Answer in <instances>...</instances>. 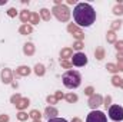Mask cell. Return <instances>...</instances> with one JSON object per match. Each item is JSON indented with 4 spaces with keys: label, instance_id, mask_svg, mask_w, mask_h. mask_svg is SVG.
I'll list each match as a JSON object with an SVG mask.
<instances>
[{
    "label": "cell",
    "instance_id": "cell-1",
    "mask_svg": "<svg viewBox=\"0 0 123 122\" xmlns=\"http://www.w3.org/2000/svg\"><path fill=\"white\" fill-rule=\"evenodd\" d=\"M73 20L80 27H89L96 22V12L89 3H77L73 9Z\"/></svg>",
    "mask_w": 123,
    "mask_h": 122
},
{
    "label": "cell",
    "instance_id": "cell-2",
    "mask_svg": "<svg viewBox=\"0 0 123 122\" xmlns=\"http://www.w3.org/2000/svg\"><path fill=\"white\" fill-rule=\"evenodd\" d=\"M62 81H63V85L67 89H76L82 83V76L77 70H67V72L63 73Z\"/></svg>",
    "mask_w": 123,
    "mask_h": 122
},
{
    "label": "cell",
    "instance_id": "cell-3",
    "mask_svg": "<svg viewBox=\"0 0 123 122\" xmlns=\"http://www.w3.org/2000/svg\"><path fill=\"white\" fill-rule=\"evenodd\" d=\"M107 115L112 121L115 122H122L123 121V106L119 105H112L107 111Z\"/></svg>",
    "mask_w": 123,
    "mask_h": 122
},
{
    "label": "cell",
    "instance_id": "cell-4",
    "mask_svg": "<svg viewBox=\"0 0 123 122\" xmlns=\"http://www.w3.org/2000/svg\"><path fill=\"white\" fill-rule=\"evenodd\" d=\"M86 122H107V116L102 111H92L86 116Z\"/></svg>",
    "mask_w": 123,
    "mask_h": 122
},
{
    "label": "cell",
    "instance_id": "cell-5",
    "mask_svg": "<svg viewBox=\"0 0 123 122\" xmlns=\"http://www.w3.org/2000/svg\"><path fill=\"white\" fill-rule=\"evenodd\" d=\"M72 63L76 66V68H82V66H86L87 65V56L82 52H77L73 55L72 58Z\"/></svg>",
    "mask_w": 123,
    "mask_h": 122
},
{
    "label": "cell",
    "instance_id": "cell-6",
    "mask_svg": "<svg viewBox=\"0 0 123 122\" xmlns=\"http://www.w3.org/2000/svg\"><path fill=\"white\" fill-rule=\"evenodd\" d=\"M47 122H67V121L63 119V118H52V119H49Z\"/></svg>",
    "mask_w": 123,
    "mask_h": 122
}]
</instances>
